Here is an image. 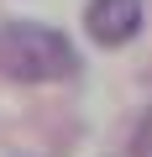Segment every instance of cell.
Returning <instances> with one entry per match:
<instances>
[{
	"mask_svg": "<svg viewBox=\"0 0 152 157\" xmlns=\"http://www.w3.org/2000/svg\"><path fill=\"white\" fill-rule=\"evenodd\" d=\"M0 73L16 84H58L79 73V47L42 21H0Z\"/></svg>",
	"mask_w": 152,
	"mask_h": 157,
	"instance_id": "6da1fadb",
	"label": "cell"
},
{
	"mask_svg": "<svg viewBox=\"0 0 152 157\" xmlns=\"http://www.w3.org/2000/svg\"><path fill=\"white\" fill-rule=\"evenodd\" d=\"M84 32L100 47H126L142 32V0H89L84 6Z\"/></svg>",
	"mask_w": 152,
	"mask_h": 157,
	"instance_id": "7a4b0ae2",
	"label": "cell"
},
{
	"mask_svg": "<svg viewBox=\"0 0 152 157\" xmlns=\"http://www.w3.org/2000/svg\"><path fill=\"white\" fill-rule=\"evenodd\" d=\"M131 157H152V100H147V110H142V121H136V136H131Z\"/></svg>",
	"mask_w": 152,
	"mask_h": 157,
	"instance_id": "3957f363",
	"label": "cell"
}]
</instances>
